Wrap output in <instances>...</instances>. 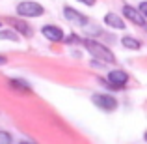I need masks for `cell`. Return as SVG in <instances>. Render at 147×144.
<instances>
[{
	"instance_id": "6da1fadb",
	"label": "cell",
	"mask_w": 147,
	"mask_h": 144,
	"mask_svg": "<svg viewBox=\"0 0 147 144\" xmlns=\"http://www.w3.org/2000/svg\"><path fill=\"white\" fill-rule=\"evenodd\" d=\"M82 43L86 45V49L90 51L95 58H99V60H102V62H108V64H114L115 62L114 53H112L110 49H106L104 45H100V43H97V41H93V40H84Z\"/></svg>"
},
{
	"instance_id": "7a4b0ae2",
	"label": "cell",
	"mask_w": 147,
	"mask_h": 144,
	"mask_svg": "<svg viewBox=\"0 0 147 144\" xmlns=\"http://www.w3.org/2000/svg\"><path fill=\"white\" fill-rule=\"evenodd\" d=\"M17 13L21 17H41L43 15V6L32 0H24L17 6Z\"/></svg>"
},
{
	"instance_id": "3957f363",
	"label": "cell",
	"mask_w": 147,
	"mask_h": 144,
	"mask_svg": "<svg viewBox=\"0 0 147 144\" xmlns=\"http://www.w3.org/2000/svg\"><path fill=\"white\" fill-rule=\"evenodd\" d=\"M91 101L97 105L100 111H106V112H112V111L117 109V101H115V97H112L108 94H95L93 97H91Z\"/></svg>"
},
{
	"instance_id": "277c9868",
	"label": "cell",
	"mask_w": 147,
	"mask_h": 144,
	"mask_svg": "<svg viewBox=\"0 0 147 144\" xmlns=\"http://www.w3.org/2000/svg\"><path fill=\"white\" fill-rule=\"evenodd\" d=\"M108 83L114 88H123L129 83V75H127L125 71H121V69H114V71L108 73Z\"/></svg>"
},
{
	"instance_id": "5b68a950",
	"label": "cell",
	"mask_w": 147,
	"mask_h": 144,
	"mask_svg": "<svg viewBox=\"0 0 147 144\" xmlns=\"http://www.w3.org/2000/svg\"><path fill=\"white\" fill-rule=\"evenodd\" d=\"M123 15H125L129 21H132L134 25H138V26H145V19H144V15H142L140 11L136 10V8H132V6H125V8H123Z\"/></svg>"
},
{
	"instance_id": "8992f818",
	"label": "cell",
	"mask_w": 147,
	"mask_h": 144,
	"mask_svg": "<svg viewBox=\"0 0 147 144\" xmlns=\"http://www.w3.org/2000/svg\"><path fill=\"white\" fill-rule=\"evenodd\" d=\"M63 15H65V19H67L69 23H73V25H78V26L88 25V19L84 17L80 11L73 10V8H65V10H63Z\"/></svg>"
},
{
	"instance_id": "52a82bcc",
	"label": "cell",
	"mask_w": 147,
	"mask_h": 144,
	"mask_svg": "<svg viewBox=\"0 0 147 144\" xmlns=\"http://www.w3.org/2000/svg\"><path fill=\"white\" fill-rule=\"evenodd\" d=\"M41 32H43V36L47 38V40H50V41L63 40V30L58 28V26H54V25H45L43 28H41Z\"/></svg>"
},
{
	"instance_id": "ba28073f",
	"label": "cell",
	"mask_w": 147,
	"mask_h": 144,
	"mask_svg": "<svg viewBox=\"0 0 147 144\" xmlns=\"http://www.w3.org/2000/svg\"><path fill=\"white\" fill-rule=\"evenodd\" d=\"M104 23H106L108 26H112V28H117V30L125 28V21H123L119 15H115V13H106L104 15Z\"/></svg>"
},
{
	"instance_id": "9c48e42d",
	"label": "cell",
	"mask_w": 147,
	"mask_h": 144,
	"mask_svg": "<svg viewBox=\"0 0 147 144\" xmlns=\"http://www.w3.org/2000/svg\"><path fill=\"white\" fill-rule=\"evenodd\" d=\"M9 23H11V25L15 26V32H17V30H19V32H21L22 36H32V28H30V26L26 25V23L19 21V19H11Z\"/></svg>"
},
{
	"instance_id": "30bf717a",
	"label": "cell",
	"mask_w": 147,
	"mask_h": 144,
	"mask_svg": "<svg viewBox=\"0 0 147 144\" xmlns=\"http://www.w3.org/2000/svg\"><path fill=\"white\" fill-rule=\"evenodd\" d=\"M121 43L125 45L127 49H132V51H138V49H140V45H142L138 40H134V38H130V36H125L121 40Z\"/></svg>"
},
{
	"instance_id": "8fae6325",
	"label": "cell",
	"mask_w": 147,
	"mask_h": 144,
	"mask_svg": "<svg viewBox=\"0 0 147 144\" xmlns=\"http://www.w3.org/2000/svg\"><path fill=\"white\" fill-rule=\"evenodd\" d=\"M0 40H11V41H17L19 36L15 30H0Z\"/></svg>"
},
{
	"instance_id": "7c38bea8",
	"label": "cell",
	"mask_w": 147,
	"mask_h": 144,
	"mask_svg": "<svg viewBox=\"0 0 147 144\" xmlns=\"http://www.w3.org/2000/svg\"><path fill=\"white\" fill-rule=\"evenodd\" d=\"M0 144H11V135L7 131H0Z\"/></svg>"
},
{
	"instance_id": "4fadbf2b",
	"label": "cell",
	"mask_w": 147,
	"mask_h": 144,
	"mask_svg": "<svg viewBox=\"0 0 147 144\" xmlns=\"http://www.w3.org/2000/svg\"><path fill=\"white\" fill-rule=\"evenodd\" d=\"M9 84H11V86H15V88H22L24 92H30V86H28V84H24L22 81H11Z\"/></svg>"
},
{
	"instance_id": "5bb4252c",
	"label": "cell",
	"mask_w": 147,
	"mask_h": 144,
	"mask_svg": "<svg viewBox=\"0 0 147 144\" xmlns=\"http://www.w3.org/2000/svg\"><path fill=\"white\" fill-rule=\"evenodd\" d=\"M138 11L144 15V19L147 21V2H142V4H140V10H138Z\"/></svg>"
},
{
	"instance_id": "9a60e30c",
	"label": "cell",
	"mask_w": 147,
	"mask_h": 144,
	"mask_svg": "<svg viewBox=\"0 0 147 144\" xmlns=\"http://www.w3.org/2000/svg\"><path fill=\"white\" fill-rule=\"evenodd\" d=\"M78 2L86 4V6H93V4H95V0H78Z\"/></svg>"
},
{
	"instance_id": "2e32d148",
	"label": "cell",
	"mask_w": 147,
	"mask_h": 144,
	"mask_svg": "<svg viewBox=\"0 0 147 144\" xmlns=\"http://www.w3.org/2000/svg\"><path fill=\"white\" fill-rule=\"evenodd\" d=\"M19 144H36V142H32V141H21Z\"/></svg>"
},
{
	"instance_id": "e0dca14e",
	"label": "cell",
	"mask_w": 147,
	"mask_h": 144,
	"mask_svg": "<svg viewBox=\"0 0 147 144\" xmlns=\"http://www.w3.org/2000/svg\"><path fill=\"white\" fill-rule=\"evenodd\" d=\"M2 64H6V58H4V56H0V66H2Z\"/></svg>"
},
{
	"instance_id": "ac0fdd59",
	"label": "cell",
	"mask_w": 147,
	"mask_h": 144,
	"mask_svg": "<svg viewBox=\"0 0 147 144\" xmlns=\"http://www.w3.org/2000/svg\"><path fill=\"white\" fill-rule=\"evenodd\" d=\"M145 141H147V133H145Z\"/></svg>"
}]
</instances>
